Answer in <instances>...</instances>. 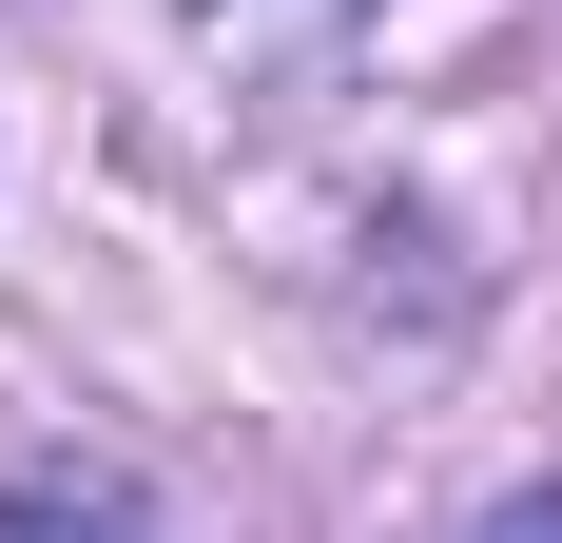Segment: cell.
Instances as JSON below:
<instances>
[{
    "mask_svg": "<svg viewBox=\"0 0 562 543\" xmlns=\"http://www.w3.org/2000/svg\"><path fill=\"white\" fill-rule=\"evenodd\" d=\"M447 543H562V486H505L485 524H447Z\"/></svg>",
    "mask_w": 562,
    "mask_h": 543,
    "instance_id": "obj_2",
    "label": "cell"
},
{
    "mask_svg": "<svg viewBox=\"0 0 562 543\" xmlns=\"http://www.w3.org/2000/svg\"><path fill=\"white\" fill-rule=\"evenodd\" d=\"M0 543H156V505L116 486V466H20L0 486Z\"/></svg>",
    "mask_w": 562,
    "mask_h": 543,
    "instance_id": "obj_1",
    "label": "cell"
}]
</instances>
